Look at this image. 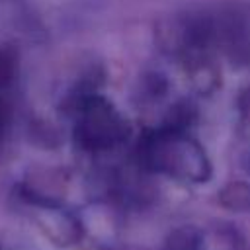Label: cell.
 Wrapping results in <instances>:
<instances>
[{"label":"cell","mask_w":250,"mask_h":250,"mask_svg":"<svg viewBox=\"0 0 250 250\" xmlns=\"http://www.w3.org/2000/svg\"><path fill=\"white\" fill-rule=\"evenodd\" d=\"M16 82V61L10 51H0V133L6 127Z\"/></svg>","instance_id":"6da1fadb"}]
</instances>
